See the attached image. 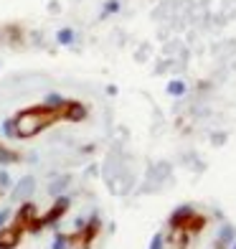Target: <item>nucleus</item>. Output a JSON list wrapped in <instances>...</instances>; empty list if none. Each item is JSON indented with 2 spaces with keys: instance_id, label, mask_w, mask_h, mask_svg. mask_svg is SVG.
<instances>
[{
  "instance_id": "nucleus-12",
  "label": "nucleus",
  "mask_w": 236,
  "mask_h": 249,
  "mask_svg": "<svg viewBox=\"0 0 236 249\" xmlns=\"http://www.w3.org/2000/svg\"><path fill=\"white\" fill-rule=\"evenodd\" d=\"M0 130H3V135H5L8 140H18V138H16V127H13V117L3 120V124H0Z\"/></svg>"
},
{
  "instance_id": "nucleus-15",
  "label": "nucleus",
  "mask_w": 236,
  "mask_h": 249,
  "mask_svg": "<svg viewBox=\"0 0 236 249\" xmlns=\"http://www.w3.org/2000/svg\"><path fill=\"white\" fill-rule=\"evenodd\" d=\"M69 242H71V236H66V234H56V239H53L51 249H66V247H69Z\"/></svg>"
},
{
  "instance_id": "nucleus-19",
  "label": "nucleus",
  "mask_w": 236,
  "mask_h": 249,
  "mask_svg": "<svg viewBox=\"0 0 236 249\" xmlns=\"http://www.w3.org/2000/svg\"><path fill=\"white\" fill-rule=\"evenodd\" d=\"M8 219H10V211L5 209V211H0V229H3V226L8 224Z\"/></svg>"
},
{
  "instance_id": "nucleus-7",
  "label": "nucleus",
  "mask_w": 236,
  "mask_h": 249,
  "mask_svg": "<svg viewBox=\"0 0 236 249\" xmlns=\"http://www.w3.org/2000/svg\"><path fill=\"white\" fill-rule=\"evenodd\" d=\"M193 213H196V211H193V206H181V209H178V211L173 213V216H170V226H173V229H185Z\"/></svg>"
},
{
  "instance_id": "nucleus-5",
  "label": "nucleus",
  "mask_w": 236,
  "mask_h": 249,
  "mask_svg": "<svg viewBox=\"0 0 236 249\" xmlns=\"http://www.w3.org/2000/svg\"><path fill=\"white\" fill-rule=\"evenodd\" d=\"M36 191V178L33 176H23L18 180V186L13 188V201H28Z\"/></svg>"
},
{
  "instance_id": "nucleus-3",
  "label": "nucleus",
  "mask_w": 236,
  "mask_h": 249,
  "mask_svg": "<svg viewBox=\"0 0 236 249\" xmlns=\"http://www.w3.org/2000/svg\"><path fill=\"white\" fill-rule=\"evenodd\" d=\"M20 236H23V226H18V224L3 226L0 229V249H16Z\"/></svg>"
},
{
  "instance_id": "nucleus-13",
  "label": "nucleus",
  "mask_w": 236,
  "mask_h": 249,
  "mask_svg": "<svg viewBox=\"0 0 236 249\" xmlns=\"http://www.w3.org/2000/svg\"><path fill=\"white\" fill-rule=\"evenodd\" d=\"M66 183H69V178H66V176H64V178H59V180H53V183L49 186V194H51V196H59L61 191L66 188Z\"/></svg>"
},
{
  "instance_id": "nucleus-10",
  "label": "nucleus",
  "mask_w": 236,
  "mask_h": 249,
  "mask_svg": "<svg viewBox=\"0 0 236 249\" xmlns=\"http://www.w3.org/2000/svg\"><path fill=\"white\" fill-rule=\"evenodd\" d=\"M74 31L71 28H61L59 33H56V41H59L61 43V46H69V43H74Z\"/></svg>"
},
{
  "instance_id": "nucleus-1",
  "label": "nucleus",
  "mask_w": 236,
  "mask_h": 249,
  "mask_svg": "<svg viewBox=\"0 0 236 249\" xmlns=\"http://www.w3.org/2000/svg\"><path fill=\"white\" fill-rule=\"evenodd\" d=\"M61 120V112H53L43 105L36 107H28V109H20L18 115L13 117V127H16V138L20 140H28V138H36L38 132H43L46 127H51L53 122Z\"/></svg>"
},
{
  "instance_id": "nucleus-2",
  "label": "nucleus",
  "mask_w": 236,
  "mask_h": 249,
  "mask_svg": "<svg viewBox=\"0 0 236 249\" xmlns=\"http://www.w3.org/2000/svg\"><path fill=\"white\" fill-rule=\"evenodd\" d=\"M69 203H71V201H69V196H59V198H56V203L49 209L46 216H41V219L33 221L31 231H38V229H43V226H49V224H56V221H59V219L64 216V213H66V211H69Z\"/></svg>"
},
{
  "instance_id": "nucleus-16",
  "label": "nucleus",
  "mask_w": 236,
  "mask_h": 249,
  "mask_svg": "<svg viewBox=\"0 0 236 249\" xmlns=\"http://www.w3.org/2000/svg\"><path fill=\"white\" fill-rule=\"evenodd\" d=\"M10 183H13V180H10L8 171H0V191H8V188H10Z\"/></svg>"
},
{
  "instance_id": "nucleus-18",
  "label": "nucleus",
  "mask_w": 236,
  "mask_h": 249,
  "mask_svg": "<svg viewBox=\"0 0 236 249\" xmlns=\"http://www.w3.org/2000/svg\"><path fill=\"white\" fill-rule=\"evenodd\" d=\"M150 249H163V234H155V236H152Z\"/></svg>"
},
{
  "instance_id": "nucleus-14",
  "label": "nucleus",
  "mask_w": 236,
  "mask_h": 249,
  "mask_svg": "<svg viewBox=\"0 0 236 249\" xmlns=\"http://www.w3.org/2000/svg\"><path fill=\"white\" fill-rule=\"evenodd\" d=\"M168 94L183 97V94H185V84H183V82H170V84H168Z\"/></svg>"
},
{
  "instance_id": "nucleus-20",
  "label": "nucleus",
  "mask_w": 236,
  "mask_h": 249,
  "mask_svg": "<svg viewBox=\"0 0 236 249\" xmlns=\"http://www.w3.org/2000/svg\"><path fill=\"white\" fill-rule=\"evenodd\" d=\"M231 249H236V239H234V244H231Z\"/></svg>"
},
{
  "instance_id": "nucleus-4",
  "label": "nucleus",
  "mask_w": 236,
  "mask_h": 249,
  "mask_svg": "<svg viewBox=\"0 0 236 249\" xmlns=\"http://www.w3.org/2000/svg\"><path fill=\"white\" fill-rule=\"evenodd\" d=\"M61 120L82 122V120H86V107L82 105V102H64V107H61Z\"/></svg>"
},
{
  "instance_id": "nucleus-8",
  "label": "nucleus",
  "mask_w": 236,
  "mask_h": 249,
  "mask_svg": "<svg viewBox=\"0 0 236 249\" xmlns=\"http://www.w3.org/2000/svg\"><path fill=\"white\" fill-rule=\"evenodd\" d=\"M234 239H236V231H234V226L223 224L221 229H219V236H216V247H213V249H229V247L234 244Z\"/></svg>"
},
{
  "instance_id": "nucleus-17",
  "label": "nucleus",
  "mask_w": 236,
  "mask_h": 249,
  "mask_svg": "<svg viewBox=\"0 0 236 249\" xmlns=\"http://www.w3.org/2000/svg\"><path fill=\"white\" fill-rule=\"evenodd\" d=\"M117 10H119V3H117V0H107V5H104V16L117 13Z\"/></svg>"
},
{
  "instance_id": "nucleus-11",
  "label": "nucleus",
  "mask_w": 236,
  "mask_h": 249,
  "mask_svg": "<svg viewBox=\"0 0 236 249\" xmlns=\"http://www.w3.org/2000/svg\"><path fill=\"white\" fill-rule=\"evenodd\" d=\"M18 158H20L18 153H13V150H8L5 145H0V163H3V165H8V163H16Z\"/></svg>"
},
{
  "instance_id": "nucleus-9",
  "label": "nucleus",
  "mask_w": 236,
  "mask_h": 249,
  "mask_svg": "<svg viewBox=\"0 0 236 249\" xmlns=\"http://www.w3.org/2000/svg\"><path fill=\"white\" fill-rule=\"evenodd\" d=\"M64 102H66V99H64L61 94L51 92V94H46V99H43V107H49V109H53V112H61Z\"/></svg>"
},
{
  "instance_id": "nucleus-6",
  "label": "nucleus",
  "mask_w": 236,
  "mask_h": 249,
  "mask_svg": "<svg viewBox=\"0 0 236 249\" xmlns=\"http://www.w3.org/2000/svg\"><path fill=\"white\" fill-rule=\"evenodd\" d=\"M33 221H36V206L31 201H23V206L18 209V216H16V224L23 226V229H31Z\"/></svg>"
}]
</instances>
